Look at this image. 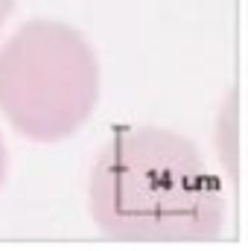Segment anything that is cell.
<instances>
[{
  "label": "cell",
  "mask_w": 248,
  "mask_h": 251,
  "mask_svg": "<svg viewBox=\"0 0 248 251\" xmlns=\"http://www.w3.org/2000/svg\"><path fill=\"white\" fill-rule=\"evenodd\" d=\"M3 176H6V146L0 140V181H3Z\"/></svg>",
  "instance_id": "obj_4"
},
{
  "label": "cell",
  "mask_w": 248,
  "mask_h": 251,
  "mask_svg": "<svg viewBox=\"0 0 248 251\" xmlns=\"http://www.w3.org/2000/svg\"><path fill=\"white\" fill-rule=\"evenodd\" d=\"M12 6H15V0H0V24L9 18V12H12Z\"/></svg>",
  "instance_id": "obj_3"
},
{
  "label": "cell",
  "mask_w": 248,
  "mask_h": 251,
  "mask_svg": "<svg viewBox=\"0 0 248 251\" xmlns=\"http://www.w3.org/2000/svg\"><path fill=\"white\" fill-rule=\"evenodd\" d=\"M99 67L88 41L53 21H32L0 50V111L32 140H62L97 105Z\"/></svg>",
  "instance_id": "obj_2"
},
{
  "label": "cell",
  "mask_w": 248,
  "mask_h": 251,
  "mask_svg": "<svg viewBox=\"0 0 248 251\" xmlns=\"http://www.w3.org/2000/svg\"><path fill=\"white\" fill-rule=\"evenodd\" d=\"M91 210L111 240L204 243L222 231L225 196L187 137L120 128L94 164Z\"/></svg>",
  "instance_id": "obj_1"
}]
</instances>
